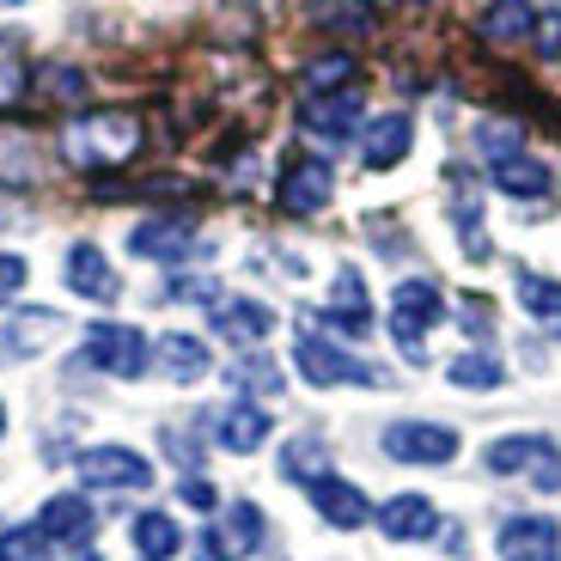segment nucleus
Segmentation results:
<instances>
[{"label": "nucleus", "mask_w": 561, "mask_h": 561, "mask_svg": "<svg viewBox=\"0 0 561 561\" xmlns=\"http://www.w3.org/2000/svg\"><path fill=\"white\" fill-rule=\"evenodd\" d=\"M140 153V116L135 111H85L61 128V159L80 171H111Z\"/></svg>", "instance_id": "1"}, {"label": "nucleus", "mask_w": 561, "mask_h": 561, "mask_svg": "<svg viewBox=\"0 0 561 561\" xmlns=\"http://www.w3.org/2000/svg\"><path fill=\"white\" fill-rule=\"evenodd\" d=\"M294 366H299V379H306V385H318V391H330V385H385V373H373L366 360L342 354L336 342L311 336V330L294 342Z\"/></svg>", "instance_id": "2"}, {"label": "nucleus", "mask_w": 561, "mask_h": 561, "mask_svg": "<svg viewBox=\"0 0 561 561\" xmlns=\"http://www.w3.org/2000/svg\"><path fill=\"white\" fill-rule=\"evenodd\" d=\"M439 318H446V299H439L434 280H403L391 294V336L409 360H421V336H427Z\"/></svg>", "instance_id": "3"}, {"label": "nucleus", "mask_w": 561, "mask_h": 561, "mask_svg": "<svg viewBox=\"0 0 561 561\" xmlns=\"http://www.w3.org/2000/svg\"><path fill=\"white\" fill-rule=\"evenodd\" d=\"M85 360L99 366V373H111V379H140L153 348H147V336H140L135 323H92L85 330Z\"/></svg>", "instance_id": "4"}, {"label": "nucleus", "mask_w": 561, "mask_h": 561, "mask_svg": "<svg viewBox=\"0 0 561 561\" xmlns=\"http://www.w3.org/2000/svg\"><path fill=\"white\" fill-rule=\"evenodd\" d=\"M61 336V311L49 306H0V366L31 360Z\"/></svg>", "instance_id": "5"}, {"label": "nucleus", "mask_w": 561, "mask_h": 561, "mask_svg": "<svg viewBox=\"0 0 561 561\" xmlns=\"http://www.w3.org/2000/svg\"><path fill=\"white\" fill-rule=\"evenodd\" d=\"M85 489H153V463L128 446H85L73 458Z\"/></svg>", "instance_id": "6"}, {"label": "nucleus", "mask_w": 561, "mask_h": 561, "mask_svg": "<svg viewBox=\"0 0 561 561\" xmlns=\"http://www.w3.org/2000/svg\"><path fill=\"white\" fill-rule=\"evenodd\" d=\"M385 458L397 463H451L458 458V434L439 421H391L385 427Z\"/></svg>", "instance_id": "7"}, {"label": "nucleus", "mask_w": 561, "mask_h": 561, "mask_svg": "<svg viewBox=\"0 0 561 561\" xmlns=\"http://www.w3.org/2000/svg\"><path fill=\"white\" fill-rule=\"evenodd\" d=\"M128 251L147 256V263H183V256H196V220L190 214H153L128 232Z\"/></svg>", "instance_id": "8"}, {"label": "nucleus", "mask_w": 561, "mask_h": 561, "mask_svg": "<svg viewBox=\"0 0 561 561\" xmlns=\"http://www.w3.org/2000/svg\"><path fill=\"white\" fill-rule=\"evenodd\" d=\"M330 196H336V171H330V159H311V153L287 159V171H280V208L306 220V214H323Z\"/></svg>", "instance_id": "9"}, {"label": "nucleus", "mask_w": 561, "mask_h": 561, "mask_svg": "<svg viewBox=\"0 0 561 561\" xmlns=\"http://www.w3.org/2000/svg\"><path fill=\"white\" fill-rule=\"evenodd\" d=\"M256 543H263V506L239 501V506H226V513H220V525H208L202 556H208V561H244Z\"/></svg>", "instance_id": "10"}, {"label": "nucleus", "mask_w": 561, "mask_h": 561, "mask_svg": "<svg viewBox=\"0 0 561 561\" xmlns=\"http://www.w3.org/2000/svg\"><path fill=\"white\" fill-rule=\"evenodd\" d=\"M494 549H501V561H561V525L537 519V513L506 519L501 537H494Z\"/></svg>", "instance_id": "11"}, {"label": "nucleus", "mask_w": 561, "mask_h": 561, "mask_svg": "<svg viewBox=\"0 0 561 561\" xmlns=\"http://www.w3.org/2000/svg\"><path fill=\"white\" fill-rule=\"evenodd\" d=\"M306 494H311V506H318V519H323V525H336V531H360V525L373 519L366 494L354 489V482L330 477V470H323V477H311Z\"/></svg>", "instance_id": "12"}, {"label": "nucleus", "mask_w": 561, "mask_h": 561, "mask_svg": "<svg viewBox=\"0 0 561 561\" xmlns=\"http://www.w3.org/2000/svg\"><path fill=\"white\" fill-rule=\"evenodd\" d=\"M299 128L318 140H348L360 128V92H311L299 104Z\"/></svg>", "instance_id": "13"}, {"label": "nucleus", "mask_w": 561, "mask_h": 561, "mask_svg": "<svg viewBox=\"0 0 561 561\" xmlns=\"http://www.w3.org/2000/svg\"><path fill=\"white\" fill-rule=\"evenodd\" d=\"M409 147H415V123H409L403 111H391V116H373V123H366L360 159L373 171H391V165H403V159H409Z\"/></svg>", "instance_id": "14"}, {"label": "nucleus", "mask_w": 561, "mask_h": 561, "mask_svg": "<svg viewBox=\"0 0 561 561\" xmlns=\"http://www.w3.org/2000/svg\"><path fill=\"white\" fill-rule=\"evenodd\" d=\"M379 531L391 537V543H421V537L439 531V513L427 494H391V501L379 506Z\"/></svg>", "instance_id": "15"}, {"label": "nucleus", "mask_w": 561, "mask_h": 561, "mask_svg": "<svg viewBox=\"0 0 561 561\" xmlns=\"http://www.w3.org/2000/svg\"><path fill=\"white\" fill-rule=\"evenodd\" d=\"M323 323H336L342 336H366V330H373V306H366V280H360V268H336V287H330Z\"/></svg>", "instance_id": "16"}, {"label": "nucleus", "mask_w": 561, "mask_h": 561, "mask_svg": "<svg viewBox=\"0 0 561 561\" xmlns=\"http://www.w3.org/2000/svg\"><path fill=\"white\" fill-rule=\"evenodd\" d=\"M68 287L80 299H99V306L123 294V280H116V268L104 263L99 244H73V251H68Z\"/></svg>", "instance_id": "17"}, {"label": "nucleus", "mask_w": 561, "mask_h": 561, "mask_svg": "<svg viewBox=\"0 0 561 561\" xmlns=\"http://www.w3.org/2000/svg\"><path fill=\"white\" fill-rule=\"evenodd\" d=\"M159 373H165L171 385H196V379H208V366H214V354H208V342H196V336H183V330H171V336H159Z\"/></svg>", "instance_id": "18"}, {"label": "nucleus", "mask_w": 561, "mask_h": 561, "mask_svg": "<svg viewBox=\"0 0 561 561\" xmlns=\"http://www.w3.org/2000/svg\"><path fill=\"white\" fill-rule=\"evenodd\" d=\"M549 451H556V439H543V434H506L482 451V463H489L494 477H525V470H537Z\"/></svg>", "instance_id": "19"}, {"label": "nucleus", "mask_w": 561, "mask_h": 561, "mask_svg": "<svg viewBox=\"0 0 561 561\" xmlns=\"http://www.w3.org/2000/svg\"><path fill=\"white\" fill-rule=\"evenodd\" d=\"M214 330L244 348V342H263L268 330H275V311H268L263 299H226V306H214Z\"/></svg>", "instance_id": "20"}, {"label": "nucleus", "mask_w": 561, "mask_h": 561, "mask_svg": "<svg viewBox=\"0 0 561 561\" xmlns=\"http://www.w3.org/2000/svg\"><path fill=\"white\" fill-rule=\"evenodd\" d=\"M37 525L49 543H85L92 537V506H85V494H56V501H43Z\"/></svg>", "instance_id": "21"}, {"label": "nucleus", "mask_w": 561, "mask_h": 561, "mask_svg": "<svg viewBox=\"0 0 561 561\" xmlns=\"http://www.w3.org/2000/svg\"><path fill=\"white\" fill-rule=\"evenodd\" d=\"M489 171H494V190H506V196H519V202L549 196V165L531 159V153H513V159H501V165H489Z\"/></svg>", "instance_id": "22"}, {"label": "nucleus", "mask_w": 561, "mask_h": 561, "mask_svg": "<svg viewBox=\"0 0 561 561\" xmlns=\"http://www.w3.org/2000/svg\"><path fill=\"white\" fill-rule=\"evenodd\" d=\"M214 434H220V446H226V451H239V458H244V451H256V446L268 439V409H256V403H232V409L220 415V427H214Z\"/></svg>", "instance_id": "23"}, {"label": "nucleus", "mask_w": 561, "mask_h": 561, "mask_svg": "<svg viewBox=\"0 0 561 561\" xmlns=\"http://www.w3.org/2000/svg\"><path fill=\"white\" fill-rule=\"evenodd\" d=\"M531 25H537L531 0H494L489 13H482V37L489 43H519Z\"/></svg>", "instance_id": "24"}, {"label": "nucleus", "mask_w": 561, "mask_h": 561, "mask_svg": "<svg viewBox=\"0 0 561 561\" xmlns=\"http://www.w3.org/2000/svg\"><path fill=\"white\" fill-rule=\"evenodd\" d=\"M135 549L147 561H171L183 549V531H178V519H165V513H140L135 519Z\"/></svg>", "instance_id": "25"}, {"label": "nucleus", "mask_w": 561, "mask_h": 561, "mask_svg": "<svg viewBox=\"0 0 561 561\" xmlns=\"http://www.w3.org/2000/svg\"><path fill=\"white\" fill-rule=\"evenodd\" d=\"M446 379L458 385V391H494V385L506 379V366L494 360V354H458V360L446 366Z\"/></svg>", "instance_id": "26"}, {"label": "nucleus", "mask_w": 561, "mask_h": 561, "mask_svg": "<svg viewBox=\"0 0 561 561\" xmlns=\"http://www.w3.org/2000/svg\"><path fill=\"white\" fill-rule=\"evenodd\" d=\"M348 80H354V56H348V49H330V56H318L306 68V92H342Z\"/></svg>", "instance_id": "27"}, {"label": "nucleus", "mask_w": 561, "mask_h": 561, "mask_svg": "<svg viewBox=\"0 0 561 561\" xmlns=\"http://www.w3.org/2000/svg\"><path fill=\"white\" fill-rule=\"evenodd\" d=\"M49 537L43 525H13V531H0V561H49Z\"/></svg>", "instance_id": "28"}, {"label": "nucleus", "mask_w": 561, "mask_h": 561, "mask_svg": "<svg viewBox=\"0 0 561 561\" xmlns=\"http://www.w3.org/2000/svg\"><path fill=\"white\" fill-rule=\"evenodd\" d=\"M519 299H525L531 318H549V323L561 318V287H556V280H543V275H531V268H519Z\"/></svg>", "instance_id": "29"}, {"label": "nucleus", "mask_w": 561, "mask_h": 561, "mask_svg": "<svg viewBox=\"0 0 561 561\" xmlns=\"http://www.w3.org/2000/svg\"><path fill=\"white\" fill-rule=\"evenodd\" d=\"M519 140H525L519 123H482V128H477V147H482V159H489V165H501V159L525 153Z\"/></svg>", "instance_id": "30"}, {"label": "nucleus", "mask_w": 561, "mask_h": 561, "mask_svg": "<svg viewBox=\"0 0 561 561\" xmlns=\"http://www.w3.org/2000/svg\"><path fill=\"white\" fill-rule=\"evenodd\" d=\"M311 19H318V25H330V31H366V25H373V13H366L360 0H318V7H311Z\"/></svg>", "instance_id": "31"}, {"label": "nucleus", "mask_w": 561, "mask_h": 561, "mask_svg": "<svg viewBox=\"0 0 561 561\" xmlns=\"http://www.w3.org/2000/svg\"><path fill=\"white\" fill-rule=\"evenodd\" d=\"M280 470H287L294 482L323 477V446H318V439H294V446H287V458H280Z\"/></svg>", "instance_id": "32"}, {"label": "nucleus", "mask_w": 561, "mask_h": 561, "mask_svg": "<svg viewBox=\"0 0 561 561\" xmlns=\"http://www.w3.org/2000/svg\"><path fill=\"white\" fill-rule=\"evenodd\" d=\"M25 99V61H19L13 43H0V111Z\"/></svg>", "instance_id": "33"}, {"label": "nucleus", "mask_w": 561, "mask_h": 561, "mask_svg": "<svg viewBox=\"0 0 561 561\" xmlns=\"http://www.w3.org/2000/svg\"><path fill=\"white\" fill-rule=\"evenodd\" d=\"M232 379H239V385H251V391H280V366H268L263 354H251V360H239V366H232Z\"/></svg>", "instance_id": "34"}, {"label": "nucleus", "mask_w": 561, "mask_h": 561, "mask_svg": "<svg viewBox=\"0 0 561 561\" xmlns=\"http://www.w3.org/2000/svg\"><path fill=\"white\" fill-rule=\"evenodd\" d=\"M43 85H49L56 99H85V73H73V68H49V73H43Z\"/></svg>", "instance_id": "35"}, {"label": "nucleus", "mask_w": 561, "mask_h": 561, "mask_svg": "<svg viewBox=\"0 0 561 561\" xmlns=\"http://www.w3.org/2000/svg\"><path fill=\"white\" fill-rule=\"evenodd\" d=\"M178 501H183V506H196V513H214V506H220V494H214V482L190 477V482L178 489Z\"/></svg>", "instance_id": "36"}, {"label": "nucleus", "mask_w": 561, "mask_h": 561, "mask_svg": "<svg viewBox=\"0 0 561 561\" xmlns=\"http://www.w3.org/2000/svg\"><path fill=\"white\" fill-rule=\"evenodd\" d=\"M531 31H537V56H549V61H556V56H561V13H543Z\"/></svg>", "instance_id": "37"}, {"label": "nucleus", "mask_w": 561, "mask_h": 561, "mask_svg": "<svg viewBox=\"0 0 561 561\" xmlns=\"http://www.w3.org/2000/svg\"><path fill=\"white\" fill-rule=\"evenodd\" d=\"M25 256H13V251H0V294H19V287H25Z\"/></svg>", "instance_id": "38"}, {"label": "nucleus", "mask_w": 561, "mask_h": 561, "mask_svg": "<svg viewBox=\"0 0 561 561\" xmlns=\"http://www.w3.org/2000/svg\"><path fill=\"white\" fill-rule=\"evenodd\" d=\"M214 294H220L214 280H178V287H171V299H208V306H214Z\"/></svg>", "instance_id": "39"}, {"label": "nucleus", "mask_w": 561, "mask_h": 561, "mask_svg": "<svg viewBox=\"0 0 561 561\" xmlns=\"http://www.w3.org/2000/svg\"><path fill=\"white\" fill-rule=\"evenodd\" d=\"M0 434H7V403H0Z\"/></svg>", "instance_id": "40"}, {"label": "nucleus", "mask_w": 561, "mask_h": 561, "mask_svg": "<svg viewBox=\"0 0 561 561\" xmlns=\"http://www.w3.org/2000/svg\"><path fill=\"white\" fill-rule=\"evenodd\" d=\"M80 561H99V556H92V549H80Z\"/></svg>", "instance_id": "41"}, {"label": "nucleus", "mask_w": 561, "mask_h": 561, "mask_svg": "<svg viewBox=\"0 0 561 561\" xmlns=\"http://www.w3.org/2000/svg\"><path fill=\"white\" fill-rule=\"evenodd\" d=\"M409 7H415V0H409Z\"/></svg>", "instance_id": "42"}]
</instances>
